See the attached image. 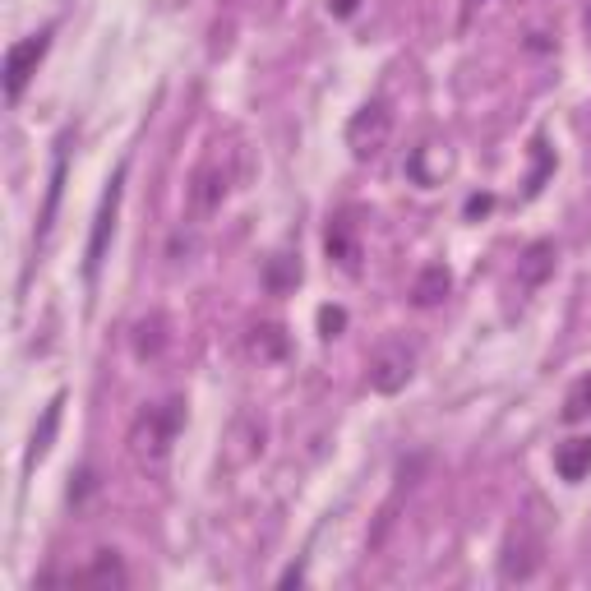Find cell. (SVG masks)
I'll list each match as a JSON object with an SVG mask.
<instances>
[{"label": "cell", "mask_w": 591, "mask_h": 591, "mask_svg": "<svg viewBox=\"0 0 591 591\" xmlns=\"http://www.w3.org/2000/svg\"><path fill=\"white\" fill-rule=\"evenodd\" d=\"M181 430V402L171 398L162 407H148L139 421L130 425V458L139 462V471H162L171 458V439Z\"/></svg>", "instance_id": "cell-1"}, {"label": "cell", "mask_w": 591, "mask_h": 591, "mask_svg": "<svg viewBox=\"0 0 591 591\" xmlns=\"http://www.w3.org/2000/svg\"><path fill=\"white\" fill-rule=\"evenodd\" d=\"M411 370H416V351H411L402 338H388L384 347L370 356V388L374 393H384V398H393V393L407 388Z\"/></svg>", "instance_id": "cell-2"}, {"label": "cell", "mask_w": 591, "mask_h": 591, "mask_svg": "<svg viewBox=\"0 0 591 591\" xmlns=\"http://www.w3.org/2000/svg\"><path fill=\"white\" fill-rule=\"evenodd\" d=\"M388 130H393V116H388L384 102H365L347 121V148L356 157H374L388 144Z\"/></svg>", "instance_id": "cell-3"}, {"label": "cell", "mask_w": 591, "mask_h": 591, "mask_svg": "<svg viewBox=\"0 0 591 591\" xmlns=\"http://www.w3.org/2000/svg\"><path fill=\"white\" fill-rule=\"evenodd\" d=\"M51 37L37 33V37H24V42H14L10 51H5V97L10 102H19L28 88V79L37 74V65H42V56H47Z\"/></svg>", "instance_id": "cell-4"}, {"label": "cell", "mask_w": 591, "mask_h": 591, "mask_svg": "<svg viewBox=\"0 0 591 591\" xmlns=\"http://www.w3.org/2000/svg\"><path fill=\"white\" fill-rule=\"evenodd\" d=\"M121 185H125V167L111 176V190L102 194V208H97V222H93V241H88V273H97L102 254H107L111 241V227H116V208H121Z\"/></svg>", "instance_id": "cell-5"}, {"label": "cell", "mask_w": 591, "mask_h": 591, "mask_svg": "<svg viewBox=\"0 0 591 591\" xmlns=\"http://www.w3.org/2000/svg\"><path fill=\"white\" fill-rule=\"evenodd\" d=\"M222 199H227V171L222 167H199L190 181V213L194 218H208V213H218Z\"/></svg>", "instance_id": "cell-6"}, {"label": "cell", "mask_w": 591, "mask_h": 591, "mask_svg": "<svg viewBox=\"0 0 591 591\" xmlns=\"http://www.w3.org/2000/svg\"><path fill=\"white\" fill-rule=\"evenodd\" d=\"M555 264H559L555 241H531L518 259V282L522 287H541V282L555 278Z\"/></svg>", "instance_id": "cell-7"}, {"label": "cell", "mask_w": 591, "mask_h": 591, "mask_svg": "<svg viewBox=\"0 0 591 591\" xmlns=\"http://www.w3.org/2000/svg\"><path fill=\"white\" fill-rule=\"evenodd\" d=\"M536 568H541V545L531 541V536H513V541L504 545V559H499L504 582H527Z\"/></svg>", "instance_id": "cell-8"}, {"label": "cell", "mask_w": 591, "mask_h": 591, "mask_svg": "<svg viewBox=\"0 0 591 591\" xmlns=\"http://www.w3.org/2000/svg\"><path fill=\"white\" fill-rule=\"evenodd\" d=\"M453 291V273H448L444 264H430L416 273V282H411V301L421 305V310H430V305H439Z\"/></svg>", "instance_id": "cell-9"}, {"label": "cell", "mask_w": 591, "mask_h": 591, "mask_svg": "<svg viewBox=\"0 0 591 591\" xmlns=\"http://www.w3.org/2000/svg\"><path fill=\"white\" fill-rule=\"evenodd\" d=\"M555 471L564 481H582L591 471V439H568L555 448Z\"/></svg>", "instance_id": "cell-10"}, {"label": "cell", "mask_w": 591, "mask_h": 591, "mask_svg": "<svg viewBox=\"0 0 591 591\" xmlns=\"http://www.w3.org/2000/svg\"><path fill=\"white\" fill-rule=\"evenodd\" d=\"M162 347H167V319H162V314L139 319V324H134V356H139V361H153V356H162Z\"/></svg>", "instance_id": "cell-11"}, {"label": "cell", "mask_w": 591, "mask_h": 591, "mask_svg": "<svg viewBox=\"0 0 591 591\" xmlns=\"http://www.w3.org/2000/svg\"><path fill=\"white\" fill-rule=\"evenodd\" d=\"M287 328H278V324H259V328H250V356H259V361H282L287 356Z\"/></svg>", "instance_id": "cell-12"}, {"label": "cell", "mask_w": 591, "mask_h": 591, "mask_svg": "<svg viewBox=\"0 0 591 591\" xmlns=\"http://www.w3.org/2000/svg\"><path fill=\"white\" fill-rule=\"evenodd\" d=\"M79 582H88V587H125V564L116 559V550H102V555L79 573Z\"/></svg>", "instance_id": "cell-13"}, {"label": "cell", "mask_w": 591, "mask_h": 591, "mask_svg": "<svg viewBox=\"0 0 591 591\" xmlns=\"http://www.w3.org/2000/svg\"><path fill=\"white\" fill-rule=\"evenodd\" d=\"M328 259H338L342 268H356V259H361V250H356V241H351L347 222H333V227H328Z\"/></svg>", "instance_id": "cell-14"}, {"label": "cell", "mask_w": 591, "mask_h": 591, "mask_svg": "<svg viewBox=\"0 0 591 591\" xmlns=\"http://www.w3.org/2000/svg\"><path fill=\"white\" fill-rule=\"evenodd\" d=\"M268 291H291L296 282H301V264L296 259H287V254H278V259H268Z\"/></svg>", "instance_id": "cell-15"}, {"label": "cell", "mask_w": 591, "mask_h": 591, "mask_svg": "<svg viewBox=\"0 0 591 591\" xmlns=\"http://www.w3.org/2000/svg\"><path fill=\"white\" fill-rule=\"evenodd\" d=\"M591 416V374H582L564 398V421H587Z\"/></svg>", "instance_id": "cell-16"}, {"label": "cell", "mask_w": 591, "mask_h": 591, "mask_svg": "<svg viewBox=\"0 0 591 591\" xmlns=\"http://www.w3.org/2000/svg\"><path fill=\"white\" fill-rule=\"evenodd\" d=\"M61 407H65L61 398L47 407V416H42V425H37V435H33V448H28V462H37L51 448V435H56V425H61Z\"/></svg>", "instance_id": "cell-17"}, {"label": "cell", "mask_w": 591, "mask_h": 591, "mask_svg": "<svg viewBox=\"0 0 591 591\" xmlns=\"http://www.w3.org/2000/svg\"><path fill=\"white\" fill-rule=\"evenodd\" d=\"M342 328H347V310H342V305H319V333H324V338H338Z\"/></svg>", "instance_id": "cell-18"}, {"label": "cell", "mask_w": 591, "mask_h": 591, "mask_svg": "<svg viewBox=\"0 0 591 591\" xmlns=\"http://www.w3.org/2000/svg\"><path fill=\"white\" fill-rule=\"evenodd\" d=\"M356 5H361V0H328V10L338 14V19H351V14H356Z\"/></svg>", "instance_id": "cell-19"}, {"label": "cell", "mask_w": 591, "mask_h": 591, "mask_svg": "<svg viewBox=\"0 0 591 591\" xmlns=\"http://www.w3.org/2000/svg\"><path fill=\"white\" fill-rule=\"evenodd\" d=\"M490 204H495L490 194H476V199H467V213L471 218H476V213H490Z\"/></svg>", "instance_id": "cell-20"}, {"label": "cell", "mask_w": 591, "mask_h": 591, "mask_svg": "<svg viewBox=\"0 0 591 591\" xmlns=\"http://www.w3.org/2000/svg\"><path fill=\"white\" fill-rule=\"evenodd\" d=\"M527 47H531V51H550V42H545V33H531Z\"/></svg>", "instance_id": "cell-21"}, {"label": "cell", "mask_w": 591, "mask_h": 591, "mask_svg": "<svg viewBox=\"0 0 591 591\" xmlns=\"http://www.w3.org/2000/svg\"><path fill=\"white\" fill-rule=\"evenodd\" d=\"M481 5H490V0H467V10H462V19H471V14L481 10Z\"/></svg>", "instance_id": "cell-22"}, {"label": "cell", "mask_w": 591, "mask_h": 591, "mask_svg": "<svg viewBox=\"0 0 591 591\" xmlns=\"http://www.w3.org/2000/svg\"><path fill=\"white\" fill-rule=\"evenodd\" d=\"M582 28H587V37H591V10H587V19H582Z\"/></svg>", "instance_id": "cell-23"}]
</instances>
